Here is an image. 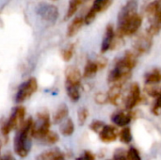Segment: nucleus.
<instances>
[{"label":"nucleus","instance_id":"1","mask_svg":"<svg viewBox=\"0 0 161 160\" xmlns=\"http://www.w3.org/2000/svg\"><path fill=\"white\" fill-rule=\"evenodd\" d=\"M137 65V57L130 51L116 60L114 67L108 75V82L109 84H124L130 76L133 69Z\"/></svg>","mask_w":161,"mask_h":160},{"label":"nucleus","instance_id":"2","mask_svg":"<svg viewBox=\"0 0 161 160\" xmlns=\"http://www.w3.org/2000/svg\"><path fill=\"white\" fill-rule=\"evenodd\" d=\"M33 123L34 122L31 118L25 121L18 128V131L15 135L13 141L14 151L20 157H25L30 152L31 137H33Z\"/></svg>","mask_w":161,"mask_h":160},{"label":"nucleus","instance_id":"3","mask_svg":"<svg viewBox=\"0 0 161 160\" xmlns=\"http://www.w3.org/2000/svg\"><path fill=\"white\" fill-rule=\"evenodd\" d=\"M25 115V109L24 107H17L13 109L9 119L3 124L1 128L2 135L4 137H7L9 132L13 129H18L22 124L25 122L24 118Z\"/></svg>","mask_w":161,"mask_h":160},{"label":"nucleus","instance_id":"4","mask_svg":"<svg viewBox=\"0 0 161 160\" xmlns=\"http://www.w3.org/2000/svg\"><path fill=\"white\" fill-rule=\"evenodd\" d=\"M50 124V116L47 111L38 113L37 121L36 123H33L32 136L38 140H42L49 132Z\"/></svg>","mask_w":161,"mask_h":160},{"label":"nucleus","instance_id":"5","mask_svg":"<svg viewBox=\"0 0 161 160\" xmlns=\"http://www.w3.org/2000/svg\"><path fill=\"white\" fill-rule=\"evenodd\" d=\"M38 90V82L37 79L31 77L24 82L17 91L15 96V102L17 104H21L27 99H29Z\"/></svg>","mask_w":161,"mask_h":160},{"label":"nucleus","instance_id":"6","mask_svg":"<svg viewBox=\"0 0 161 160\" xmlns=\"http://www.w3.org/2000/svg\"><path fill=\"white\" fill-rule=\"evenodd\" d=\"M37 14L45 22L54 24L58 18V9L56 6L49 3H40L36 7Z\"/></svg>","mask_w":161,"mask_h":160},{"label":"nucleus","instance_id":"7","mask_svg":"<svg viewBox=\"0 0 161 160\" xmlns=\"http://www.w3.org/2000/svg\"><path fill=\"white\" fill-rule=\"evenodd\" d=\"M138 13V1L128 0L125 5L121 8L118 14V26L121 27L125 25L131 18Z\"/></svg>","mask_w":161,"mask_h":160},{"label":"nucleus","instance_id":"8","mask_svg":"<svg viewBox=\"0 0 161 160\" xmlns=\"http://www.w3.org/2000/svg\"><path fill=\"white\" fill-rule=\"evenodd\" d=\"M113 0H94L92 6L84 17L85 25H91L96 18V15L100 12L107 10L112 4Z\"/></svg>","mask_w":161,"mask_h":160},{"label":"nucleus","instance_id":"9","mask_svg":"<svg viewBox=\"0 0 161 160\" xmlns=\"http://www.w3.org/2000/svg\"><path fill=\"white\" fill-rule=\"evenodd\" d=\"M152 35L149 32H146L145 34L142 35L136 41L135 43V51L136 54L138 55H142L146 54L150 51L152 44H153V40H152Z\"/></svg>","mask_w":161,"mask_h":160},{"label":"nucleus","instance_id":"10","mask_svg":"<svg viewBox=\"0 0 161 160\" xmlns=\"http://www.w3.org/2000/svg\"><path fill=\"white\" fill-rule=\"evenodd\" d=\"M157 1V8L155 10V13L153 16L149 19L150 26L147 30L152 36L158 33L161 29V0H156Z\"/></svg>","mask_w":161,"mask_h":160},{"label":"nucleus","instance_id":"11","mask_svg":"<svg viewBox=\"0 0 161 160\" xmlns=\"http://www.w3.org/2000/svg\"><path fill=\"white\" fill-rule=\"evenodd\" d=\"M141 99V88L139 84L133 83L130 87L129 92L127 94L126 100H125V108L127 110H131L134 108Z\"/></svg>","mask_w":161,"mask_h":160},{"label":"nucleus","instance_id":"12","mask_svg":"<svg viewBox=\"0 0 161 160\" xmlns=\"http://www.w3.org/2000/svg\"><path fill=\"white\" fill-rule=\"evenodd\" d=\"M114 39H115V29L114 26L111 24H109L107 25L105 30V34L101 43V53H106L111 48Z\"/></svg>","mask_w":161,"mask_h":160},{"label":"nucleus","instance_id":"13","mask_svg":"<svg viewBox=\"0 0 161 160\" xmlns=\"http://www.w3.org/2000/svg\"><path fill=\"white\" fill-rule=\"evenodd\" d=\"M99 136H100V140L103 142L109 143V142L116 141V139L118 137V130L113 125H106L105 124L103 129L100 131Z\"/></svg>","mask_w":161,"mask_h":160},{"label":"nucleus","instance_id":"14","mask_svg":"<svg viewBox=\"0 0 161 160\" xmlns=\"http://www.w3.org/2000/svg\"><path fill=\"white\" fill-rule=\"evenodd\" d=\"M65 84H72V85H78L81 84V74L79 70L75 67L71 66L68 67L65 72Z\"/></svg>","mask_w":161,"mask_h":160},{"label":"nucleus","instance_id":"15","mask_svg":"<svg viewBox=\"0 0 161 160\" xmlns=\"http://www.w3.org/2000/svg\"><path fill=\"white\" fill-rule=\"evenodd\" d=\"M131 120H132L131 114L126 111H117L113 113L111 116L112 123L121 127H125L127 124H129Z\"/></svg>","mask_w":161,"mask_h":160},{"label":"nucleus","instance_id":"16","mask_svg":"<svg viewBox=\"0 0 161 160\" xmlns=\"http://www.w3.org/2000/svg\"><path fill=\"white\" fill-rule=\"evenodd\" d=\"M123 85L121 83L118 84H113V86L110 88V90L108 92V101L110 102L112 105H119L120 102V98L122 95V91H123Z\"/></svg>","mask_w":161,"mask_h":160},{"label":"nucleus","instance_id":"17","mask_svg":"<svg viewBox=\"0 0 161 160\" xmlns=\"http://www.w3.org/2000/svg\"><path fill=\"white\" fill-rule=\"evenodd\" d=\"M36 160H66L65 157L62 152H60L58 149H53L49 151H45L42 154H40Z\"/></svg>","mask_w":161,"mask_h":160},{"label":"nucleus","instance_id":"18","mask_svg":"<svg viewBox=\"0 0 161 160\" xmlns=\"http://www.w3.org/2000/svg\"><path fill=\"white\" fill-rule=\"evenodd\" d=\"M161 82V69L155 68L144 75V83L146 85H158Z\"/></svg>","mask_w":161,"mask_h":160},{"label":"nucleus","instance_id":"19","mask_svg":"<svg viewBox=\"0 0 161 160\" xmlns=\"http://www.w3.org/2000/svg\"><path fill=\"white\" fill-rule=\"evenodd\" d=\"M83 25H85L84 23V18L79 16V17H75L71 24L69 25L68 28H67V36L69 38H72L74 36H75L79 30L81 29V27L83 26Z\"/></svg>","mask_w":161,"mask_h":160},{"label":"nucleus","instance_id":"20","mask_svg":"<svg viewBox=\"0 0 161 160\" xmlns=\"http://www.w3.org/2000/svg\"><path fill=\"white\" fill-rule=\"evenodd\" d=\"M99 65L97 60H88L85 67H84V72H83V77L85 78H91L96 74V73L99 71Z\"/></svg>","mask_w":161,"mask_h":160},{"label":"nucleus","instance_id":"21","mask_svg":"<svg viewBox=\"0 0 161 160\" xmlns=\"http://www.w3.org/2000/svg\"><path fill=\"white\" fill-rule=\"evenodd\" d=\"M66 92L72 102H77L80 98V86L65 84Z\"/></svg>","mask_w":161,"mask_h":160},{"label":"nucleus","instance_id":"22","mask_svg":"<svg viewBox=\"0 0 161 160\" xmlns=\"http://www.w3.org/2000/svg\"><path fill=\"white\" fill-rule=\"evenodd\" d=\"M68 113H69V109L67 108L66 105H61L58 107V108L57 109L55 115H54V123L55 124H59L61 123L64 119H66V117L68 116Z\"/></svg>","mask_w":161,"mask_h":160},{"label":"nucleus","instance_id":"23","mask_svg":"<svg viewBox=\"0 0 161 160\" xmlns=\"http://www.w3.org/2000/svg\"><path fill=\"white\" fill-rule=\"evenodd\" d=\"M74 132H75V124H74V122L71 119H67L60 125V133L63 136H65V137H69V136H72Z\"/></svg>","mask_w":161,"mask_h":160},{"label":"nucleus","instance_id":"24","mask_svg":"<svg viewBox=\"0 0 161 160\" xmlns=\"http://www.w3.org/2000/svg\"><path fill=\"white\" fill-rule=\"evenodd\" d=\"M81 3H83L82 0H70L65 19H70L71 17H73L75 14V12L77 11L78 7L80 6Z\"/></svg>","mask_w":161,"mask_h":160},{"label":"nucleus","instance_id":"25","mask_svg":"<svg viewBox=\"0 0 161 160\" xmlns=\"http://www.w3.org/2000/svg\"><path fill=\"white\" fill-rule=\"evenodd\" d=\"M120 140L122 142L127 144L132 141V134L131 129L127 126H125L124 129L120 132Z\"/></svg>","mask_w":161,"mask_h":160},{"label":"nucleus","instance_id":"26","mask_svg":"<svg viewBox=\"0 0 161 160\" xmlns=\"http://www.w3.org/2000/svg\"><path fill=\"white\" fill-rule=\"evenodd\" d=\"M89 117V111L86 108H82L78 110L77 112V120H78V124L79 125H83L87 119Z\"/></svg>","mask_w":161,"mask_h":160},{"label":"nucleus","instance_id":"27","mask_svg":"<svg viewBox=\"0 0 161 160\" xmlns=\"http://www.w3.org/2000/svg\"><path fill=\"white\" fill-rule=\"evenodd\" d=\"M46 144H55L58 141V135L55 132H48L47 135L42 139Z\"/></svg>","mask_w":161,"mask_h":160},{"label":"nucleus","instance_id":"28","mask_svg":"<svg viewBox=\"0 0 161 160\" xmlns=\"http://www.w3.org/2000/svg\"><path fill=\"white\" fill-rule=\"evenodd\" d=\"M74 51H75V47H74V44H71L69 45L68 47H66L63 51H62V58L65 60V61H69L72 59L73 56H74Z\"/></svg>","mask_w":161,"mask_h":160},{"label":"nucleus","instance_id":"29","mask_svg":"<svg viewBox=\"0 0 161 160\" xmlns=\"http://www.w3.org/2000/svg\"><path fill=\"white\" fill-rule=\"evenodd\" d=\"M126 153H127V159L128 160H142L139 151L134 147H131Z\"/></svg>","mask_w":161,"mask_h":160},{"label":"nucleus","instance_id":"30","mask_svg":"<svg viewBox=\"0 0 161 160\" xmlns=\"http://www.w3.org/2000/svg\"><path fill=\"white\" fill-rule=\"evenodd\" d=\"M105 126V124L101 121H93L91 125H90V128L93 131V132H96V133H100V131L103 129V127Z\"/></svg>","mask_w":161,"mask_h":160},{"label":"nucleus","instance_id":"31","mask_svg":"<svg viewBox=\"0 0 161 160\" xmlns=\"http://www.w3.org/2000/svg\"><path fill=\"white\" fill-rule=\"evenodd\" d=\"M113 160H128L127 159V153L123 149H118L114 152Z\"/></svg>","mask_w":161,"mask_h":160},{"label":"nucleus","instance_id":"32","mask_svg":"<svg viewBox=\"0 0 161 160\" xmlns=\"http://www.w3.org/2000/svg\"><path fill=\"white\" fill-rule=\"evenodd\" d=\"M159 109H161V90L159 91L158 95L157 96V100H156V103H155V106H154V109H153V111H154L156 114H158Z\"/></svg>","mask_w":161,"mask_h":160},{"label":"nucleus","instance_id":"33","mask_svg":"<svg viewBox=\"0 0 161 160\" xmlns=\"http://www.w3.org/2000/svg\"><path fill=\"white\" fill-rule=\"evenodd\" d=\"M95 100L98 104H104L108 101V95H105L103 93H98L95 97Z\"/></svg>","mask_w":161,"mask_h":160},{"label":"nucleus","instance_id":"34","mask_svg":"<svg viewBox=\"0 0 161 160\" xmlns=\"http://www.w3.org/2000/svg\"><path fill=\"white\" fill-rule=\"evenodd\" d=\"M0 160H16V159L13 157V156H12L11 154H7V155H5V156L1 157H0Z\"/></svg>","mask_w":161,"mask_h":160},{"label":"nucleus","instance_id":"35","mask_svg":"<svg viewBox=\"0 0 161 160\" xmlns=\"http://www.w3.org/2000/svg\"><path fill=\"white\" fill-rule=\"evenodd\" d=\"M75 160H89V159H88V158H87V157H86L83 155L82 157H77V158H76Z\"/></svg>","mask_w":161,"mask_h":160},{"label":"nucleus","instance_id":"36","mask_svg":"<svg viewBox=\"0 0 161 160\" xmlns=\"http://www.w3.org/2000/svg\"><path fill=\"white\" fill-rule=\"evenodd\" d=\"M0 150H1V141H0Z\"/></svg>","mask_w":161,"mask_h":160},{"label":"nucleus","instance_id":"37","mask_svg":"<svg viewBox=\"0 0 161 160\" xmlns=\"http://www.w3.org/2000/svg\"><path fill=\"white\" fill-rule=\"evenodd\" d=\"M83 2H86V1H88V0H82Z\"/></svg>","mask_w":161,"mask_h":160},{"label":"nucleus","instance_id":"38","mask_svg":"<svg viewBox=\"0 0 161 160\" xmlns=\"http://www.w3.org/2000/svg\"><path fill=\"white\" fill-rule=\"evenodd\" d=\"M52 1H58V0H52Z\"/></svg>","mask_w":161,"mask_h":160}]
</instances>
